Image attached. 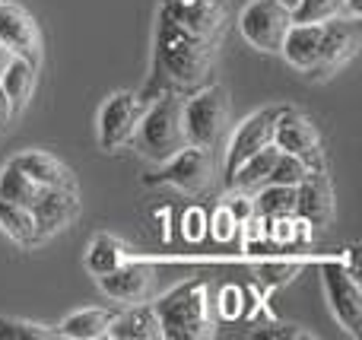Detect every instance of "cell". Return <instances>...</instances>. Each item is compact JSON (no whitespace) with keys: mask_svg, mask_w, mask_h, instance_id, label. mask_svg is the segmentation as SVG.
I'll return each instance as SVG.
<instances>
[{"mask_svg":"<svg viewBox=\"0 0 362 340\" xmlns=\"http://www.w3.org/2000/svg\"><path fill=\"white\" fill-rule=\"evenodd\" d=\"M219 54V38H204L181 29L178 23L159 16L156 29V70H163L178 86H197L213 70Z\"/></svg>","mask_w":362,"mask_h":340,"instance_id":"6da1fadb","label":"cell"},{"mask_svg":"<svg viewBox=\"0 0 362 340\" xmlns=\"http://www.w3.org/2000/svg\"><path fill=\"white\" fill-rule=\"evenodd\" d=\"M137 150L153 163H169L175 153L187 146L185 134V99L175 93H165L150 108H144L140 124L134 131Z\"/></svg>","mask_w":362,"mask_h":340,"instance_id":"7a4b0ae2","label":"cell"},{"mask_svg":"<svg viewBox=\"0 0 362 340\" xmlns=\"http://www.w3.org/2000/svg\"><path fill=\"white\" fill-rule=\"evenodd\" d=\"M153 309L159 315L163 337H169V340H200V337H210V331H213L206 283H200V280L175 286L159 303H153Z\"/></svg>","mask_w":362,"mask_h":340,"instance_id":"3957f363","label":"cell"},{"mask_svg":"<svg viewBox=\"0 0 362 340\" xmlns=\"http://www.w3.org/2000/svg\"><path fill=\"white\" fill-rule=\"evenodd\" d=\"M226 115H229V99L223 86H206L194 99L185 102V134L187 146L210 150L219 143L226 131Z\"/></svg>","mask_w":362,"mask_h":340,"instance_id":"277c9868","label":"cell"},{"mask_svg":"<svg viewBox=\"0 0 362 340\" xmlns=\"http://www.w3.org/2000/svg\"><path fill=\"white\" fill-rule=\"evenodd\" d=\"M289 25H293V10L283 6L280 0H251L238 16V29H242L245 42L257 51H267V54H280Z\"/></svg>","mask_w":362,"mask_h":340,"instance_id":"5b68a950","label":"cell"},{"mask_svg":"<svg viewBox=\"0 0 362 340\" xmlns=\"http://www.w3.org/2000/svg\"><path fill=\"white\" fill-rule=\"evenodd\" d=\"M159 16L204 38H219L229 19V0H163Z\"/></svg>","mask_w":362,"mask_h":340,"instance_id":"8992f818","label":"cell"},{"mask_svg":"<svg viewBox=\"0 0 362 340\" xmlns=\"http://www.w3.org/2000/svg\"><path fill=\"white\" fill-rule=\"evenodd\" d=\"M274 146L283 153L299 156L308 169H325L321 159V146H318V127L305 118V115L293 112V108H280L274 124Z\"/></svg>","mask_w":362,"mask_h":340,"instance_id":"52a82bcc","label":"cell"},{"mask_svg":"<svg viewBox=\"0 0 362 340\" xmlns=\"http://www.w3.org/2000/svg\"><path fill=\"white\" fill-rule=\"evenodd\" d=\"M144 115V102L134 93H115L99 112V143L102 150H118L131 143Z\"/></svg>","mask_w":362,"mask_h":340,"instance_id":"ba28073f","label":"cell"},{"mask_svg":"<svg viewBox=\"0 0 362 340\" xmlns=\"http://www.w3.org/2000/svg\"><path fill=\"white\" fill-rule=\"evenodd\" d=\"M321 277H325L331 312L353 337H359L362 334V290H359L356 277L350 271H344L340 264H325L321 267Z\"/></svg>","mask_w":362,"mask_h":340,"instance_id":"9c48e42d","label":"cell"},{"mask_svg":"<svg viewBox=\"0 0 362 340\" xmlns=\"http://www.w3.org/2000/svg\"><path fill=\"white\" fill-rule=\"evenodd\" d=\"M0 42L10 48V54L25 57V61L38 64L42 61V32L38 23L25 6L13 4V0H0Z\"/></svg>","mask_w":362,"mask_h":340,"instance_id":"30bf717a","label":"cell"},{"mask_svg":"<svg viewBox=\"0 0 362 340\" xmlns=\"http://www.w3.org/2000/svg\"><path fill=\"white\" fill-rule=\"evenodd\" d=\"M213 172V159L210 150H200V146H185L181 153L165 163V169L159 175H150L146 184H172L178 191H200L210 182Z\"/></svg>","mask_w":362,"mask_h":340,"instance_id":"8fae6325","label":"cell"},{"mask_svg":"<svg viewBox=\"0 0 362 340\" xmlns=\"http://www.w3.org/2000/svg\"><path fill=\"white\" fill-rule=\"evenodd\" d=\"M276 115H280V108H264V112L251 115V118L238 127L235 137L229 140V150H226V178H229L248 156H255L257 150L274 143Z\"/></svg>","mask_w":362,"mask_h":340,"instance_id":"7c38bea8","label":"cell"},{"mask_svg":"<svg viewBox=\"0 0 362 340\" xmlns=\"http://www.w3.org/2000/svg\"><path fill=\"white\" fill-rule=\"evenodd\" d=\"M325 35H321V61L315 67V76H327L334 70H340L346 61L356 57L359 48V32H356V19L340 16V19H327L321 23Z\"/></svg>","mask_w":362,"mask_h":340,"instance_id":"4fadbf2b","label":"cell"},{"mask_svg":"<svg viewBox=\"0 0 362 340\" xmlns=\"http://www.w3.org/2000/svg\"><path fill=\"white\" fill-rule=\"evenodd\" d=\"M29 210H32V216H35L38 242H45V239H51V235L64 233V229L76 220V213H80V201H76V191L45 188Z\"/></svg>","mask_w":362,"mask_h":340,"instance_id":"5bb4252c","label":"cell"},{"mask_svg":"<svg viewBox=\"0 0 362 340\" xmlns=\"http://www.w3.org/2000/svg\"><path fill=\"white\" fill-rule=\"evenodd\" d=\"M296 216L308 226H325L334 216V188L325 169H315L296 184Z\"/></svg>","mask_w":362,"mask_h":340,"instance_id":"9a60e30c","label":"cell"},{"mask_svg":"<svg viewBox=\"0 0 362 340\" xmlns=\"http://www.w3.org/2000/svg\"><path fill=\"white\" fill-rule=\"evenodd\" d=\"M10 165H16L19 172L32 178L38 188H61V191H76V182H74V172L54 159L51 153H42V150H25V153H16L10 159Z\"/></svg>","mask_w":362,"mask_h":340,"instance_id":"2e32d148","label":"cell"},{"mask_svg":"<svg viewBox=\"0 0 362 340\" xmlns=\"http://www.w3.org/2000/svg\"><path fill=\"white\" fill-rule=\"evenodd\" d=\"M102 286V293H108L112 299L118 303H140L150 290V280H153V267L150 264H140V261H121L115 271H108L105 277H95Z\"/></svg>","mask_w":362,"mask_h":340,"instance_id":"e0dca14e","label":"cell"},{"mask_svg":"<svg viewBox=\"0 0 362 340\" xmlns=\"http://www.w3.org/2000/svg\"><path fill=\"white\" fill-rule=\"evenodd\" d=\"M321 35H325L321 23H293L283 38L280 54L302 74H315L321 61Z\"/></svg>","mask_w":362,"mask_h":340,"instance_id":"ac0fdd59","label":"cell"},{"mask_svg":"<svg viewBox=\"0 0 362 340\" xmlns=\"http://www.w3.org/2000/svg\"><path fill=\"white\" fill-rule=\"evenodd\" d=\"M108 337L115 340H159L163 328H159V315L153 305H134L112 318L108 324Z\"/></svg>","mask_w":362,"mask_h":340,"instance_id":"d6986e66","label":"cell"},{"mask_svg":"<svg viewBox=\"0 0 362 340\" xmlns=\"http://www.w3.org/2000/svg\"><path fill=\"white\" fill-rule=\"evenodd\" d=\"M276 146H264V150H257L255 156H248L242 165H238L235 172H232L229 178H226V184L235 191H245V194H255V191H261L264 184L270 182V169H274L276 163Z\"/></svg>","mask_w":362,"mask_h":340,"instance_id":"ffe728a7","label":"cell"},{"mask_svg":"<svg viewBox=\"0 0 362 340\" xmlns=\"http://www.w3.org/2000/svg\"><path fill=\"white\" fill-rule=\"evenodd\" d=\"M118 315L115 309H83V312H74L61 322L57 334L61 337H70V340H99V337H108V324L112 318Z\"/></svg>","mask_w":362,"mask_h":340,"instance_id":"44dd1931","label":"cell"},{"mask_svg":"<svg viewBox=\"0 0 362 340\" xmlns=\"http://www.w3.org/2000/svg\"><path fill=\"white\" fill-rule=\"evenodd\" d=\"M35 67L38 64L13 54L10 61H6V67L0 70V86H4V93L10 95L16 112L32 99V89H35Z\"/></svg>","mask_w":362,"mask_h":340,"instance_id":"7402d4cb","label":"cell"},{"mask_svg":"<svg viewBox=\"0 0 362 340\" xmlns=\"http://www.w3.org/2000/svg\"><path fill=\"white\" fill-rule=\"evenodd\" d=\"M0 233L6 239H13L16 245L29 248L38 245V229H35V216L29 207H19V204L0 201Z\"/></svg>","mask_w":362,"mask_h":340,"instance_id":"603a6c76","label":"cell"},{"mask_svg":"<svg viewBox=\"0 0 362 340\" xmlns=\"http://www.w3.org/2000/svg\"><path fill=\"white\" fill-rule=\"evenodd\" d=\"M255 213L264 220H280V216H296V188L289 184L267 182L261 191H255Z\"/></svg>","mask_w":362,"mask_h":340,"instance_id":"cb8c5ba5","label":"cell"},{"mask_svg":"<svg viewBox=\"0 0 362 340\" xmlns=\"http://www.w3.org/2000/svg\"><path fill=\"white\" fill-rule=\"evenodd\" d=\"M121 261H127V245L121 239H115V235H95L93 245H89L86 252V267L93 277H105L108 271H115V267L121 264Z\"/></svg>","mask_w":362,"mask_h":340,"instance_id":"d4e9b609","label":"cell"},{"mask_svg":"<svg viewBox=\"0 0 362 340\" xmlns=\"http://www.w3.org/2000/svg\"><path fill=\"white\" fill-rule=\"evenodd\" d=\"M45 188H38L25 172H19L16 165L6 163L4 172H0V201H10V204H19V207H32L38 201Z\"/></svg>","mask_w":362,"mask_h":340,"instance_id":"484cf974","label":"cell"},{"mask_svg":"<svg viewBox=\"0 0 362 340\" xmlns=\"http://www.w3.org/2000/svg\"><path fill=\"white\" fill-rule=\"evenodd\" d=\"M350 16V4L346 0H299L293 10V23H327V19H340Z\"/></svg>","mask_w":362,"mask_h":340,"instance_id":"4316f807","label":"cell"},{"mask_svg":"<svg viewBox=\"0 0 362 340\" xmlns=\"http://www.w3.org/2000/svg\"><path fill=\"white\" fill-rule=\"evenodd\" d=\"M51 337H61V334L54 328H48V324L0 315V340H51Z\"/></svg>","mask_w":362,"mask_h":340,"instance_id":"83f0119b","label":"cell"},{"mask_svg":"<svg viewBox=\"0 0 362 340\" xmlns=\"http://www.w3.org/2000/svg\"><path fill=\"white\" fill-rule=\"evenodd\" d=\"M308 165L302 163L299 156H293V153H276V163H274V169H270V182L274 184H289V188H296V184L302 182V178L308 175Z\"/></svg>","mask_w":362,"mask_h":340,"instance_id":"f1b7e54d","label":"cell"},{"mask_svg":"<svg viewBox=\"0 0 362 340\" xmlns=\"http://www.w3.org/2000/svg\"><path fill=\"white\" fill-rule=\"evenodd\" d=\"M238 233V223L235 216L226 210V204H219L216 210H213V216L206 220V235H213L216 242H232Z\"/></svg>","mask_w":362,"mask_h":340,"instance_id":"f546056e","label":"cell"},{"mask_svg":"<svg viewBox=\"0 0 362 340\" xmlns=\"http://www.w3.org/2000/svg\"><path fill=\"white\" fill-rule=\"evenodd\" d=\"M181 235H185L187 242H204L206 239V213L200 207L185 210V216H181Z\"/></svg>","mask_w":362,"mask_h":340,"instance_id":"4dcf8cb0","label":"cell"},{"mask_svg":"<svg viewBox=\"0 0 362 340\" xmlns=\"http://www.w3.org/2000/svg\"><path fill=\"white\" fill-rule=\"evenodd\" d=\"M223 204H226V210H229V213L235 216L238 226H245V223H248L251 216H255V197L245 194V191H235V188H232V194L226 197Z\"/></svg>","mask_w":362,"mask_h":340,"instance_id":"1f68e13d","label":"cell"},{"mask_svg":"<svg viewBox=\"0 0 362 340\" xmlns=\"http://www.w3.org/2000/svg\"><path fill=\"white\" fill-rule=\"evenodd\" d=\"M219 315H223L226 322H235V318L242 315V290H238V286H226V290L219 293Z\"/></svg>","mask_w":362,"mask_h":340,"instance_id":"d6a6232c","label":"cell"},{"mask_svg":"<svg viewBox=\"0 0 362 340\" xmlns=\"http://www.w3.org/2000/svg\"><path fill=\"white\" fill-rule=\"evenodd\" d=\"M13 115H16V108H13L10 95H6V93H4V86H0V131H4V127H10Z\"/></svg>","mask_w":362,"mask_h":340,"instance_id":"836d02e7","label":"cell"},{"mask_svg":"<svg viewBox=\"0 0 362 340\" xmlns=\"http://www.w3.org/2000/svg\"><path fill=\"white\" fill-rule=\"evenodd\" d=\"M10 57H13V54H10V48H6V45L0 42V70L6 67V61H10Z\"/></svg>","mask_w":362,"mask_h":340,"instance_id":"e575fe53","label":"cell"},{"mask_svg":"<svg viewBox=\"0 0 362 340\" xmlns=\"http://www.w3.org/2000/svg\"><path fill=\"white\" fill-rule=\"evenodd\" d=\"M346 4H350V13H353V16L359 19V13H362V0H346Z\"/></svg>","mask_w":362,"mask_h":340,"instance_id":"d590c367","label":"cell"},{"mask_svg":"<svg viewBox=\"0 0 362 340\" xmlns=\"http://www.w3.org/2000/svg\"><path fill=\"white\" fill-rule=\"evenodd\" d=\"M283 6H289V10H296V4H299V0H280Z\"/></svg>","mask_w":362,"mask_h":340,"instance_id":"8d00e7d4","label":"cell"}]
</instances>
